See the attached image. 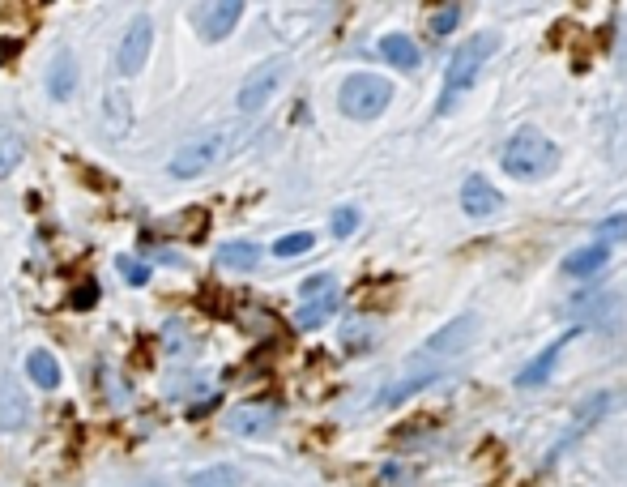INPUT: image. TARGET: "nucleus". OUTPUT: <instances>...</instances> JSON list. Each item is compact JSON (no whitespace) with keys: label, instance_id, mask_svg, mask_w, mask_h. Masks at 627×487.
I'll use <instances>...</instances> for the list:
<instances>
[{"label":"nucleus","instance_id":"15","mask_svg":"<svg viewBox=\"0 0 627 487\" xmlns=\"http://www.w3.org/2000/svg\"><path fill=\"white\" fill-rule=\"evenodd\" d=\"M376 52L389 60L393 69H414V65H418V43H414L410 35H384Z\"/></svg>","mask_w":627,"mask_h":487},{"label":"nucleus","instance_id":"6","mask_svg":"<svg viewBox=\"0 0 627 487\" xmlns=\"http://www.w3.org/2000/svg\"><path fill=\"white\" fill-rule=\"evenodd\" d=\"M222 146H227V137H222V133H205V137L184 141V146L171 154V176H175V180H197V176H205V171L222 159Z\"/></svg>","mask_w":627,"mask_h":487},{"label":"nucleus","instance_id":"14","mask_svg":"<svg viewBox=\"0 0 627 487\" xmlns=\"http://www.w3.org/2000/svg\"><path fill=\"white\" fill-rule=\"evenodd\" d=\"M26 419H30V406H26V398L18 394V385H13V381H0V428L13 432V428H22Z\"/></svg>","mask_w":627,"mask_h":487},{"label":"nucleus","instance_id":"7","mask_svg":"<svg viewBox=\"0 0 627 487\" xmlns=\"http://www.w3.org/2000/svg\"><path fill=\"white\" fill-rule=\"evenodd\" d=\"M150 47H154V22H150V13H137V18L128 22V35L120 39L116 69L124 77H137L141 69H146V60H150Z\"/></svg>","mask_w":627,"mask_h":487},{"label":"nucleus","instance_id":"17","mask_svg":"<svg viewBox=\"0 0 627 487\" xmlns=\"http://www.w3.org/2000/svg\"><path fill=\"white\" fill-rule=\"evenodd\" d=\"M26 376L35 381L39 389H60V364L47 351H35L26 359Z\"/></svg>","mask_w":627,"mask_h":487},{"label":"nucleus","instance_id":"8","mask_svg":"<svg viewBox=\"0 0 627 487\" xmlns=\"http://www.w3.org/2000/svg\"><path fill=\"white\" fill-rule=\"evenodd\" d=\"M239 18H244V5H239V0H218V5H197V9H192V22H197V30L209 43L227 39L231 30L239 26Z\"/></svg>","mask_w":627,"mask_h":487},{"label":"nucleus","instance_id":"13","mask_svg":"<svg viewBox=\"0 0 627 487\" xmlns=\"http://www.w3.org/2000/svg\"><path fill=\"white\" fill-rule=\"evenodd\" d=\"M606 261H610V244L576 248L572 257H564V274H572V278H589V274H598Z\"/></svg>","mask_w":627,"mask_h":487},{"label":"nucleus","instance_id":"20","mask_svg":"<svg viewBox=\"0 0 627 487\" xmlns=\"http://www.w3.org/2000/svg\"><path fill=\"white\" fill-rule=\"evenodd\" d=\"M22 154H26L22 137H18V133H9V129H0V180H5L9 171L22 163Z\"/></svg>","mask_w":627,"mask_h":487},{"label":"nucleus","instance_id":"18","mask_svg":"<svg viewBox=\"0 0 627 487\" xmlns=\"http://www.w3.org/2000/svg\"><path fill=\"white\" fill-rule=\"evenodd\" d=\"M337 312V291H329V295H320V300H308L299 308V329H316V325H325L329 317Z\"/></svg>","mask_w":627,"mask_h":487},{"label":"nucleus","instance_id":"22","mask_svg":"<svg viewBox=\"0 0 627 487\" xmlns=\"http://www.w3.org/2000/svg\"><path fill=\"white\" fill-rule=\"evenodd\" d=\"M116 270H120L128 282H133V287H146V282H150V265H146V261H137V257H120V261H116Z\"/></svg>","mask_w":627,"mask_h":487},{"label":"nucleus","instance_id":"27","mask_svg":"<svg viewBox=\"0 0 627 487\" xmlns=\"http://www.w3.org/2000/svg\"><path fill=\"white\" fill-rule=\"evenodd\" d=\"M602 235H627V218H610V223H602Z\"/></svg>","mask_w":627,"mask_h":487},{"label":"nucleus","instance_id":"21","mask_svg":"<svg viewBox=\"0 0 627 487\" xmlns=\"http://www.w3.org/2000/svg\"><path fill=\"white\" fill-rule=\"evenodd\" d=\"M312 231H291V235H282L278 244H273V257H282V261H291V257H303V253H312Z\"/></svg>","mask_w":627,"mask_h":487},{"label":"nucleus","instance_id":"4","mask_svg":"<svg viewBox=\"0 0 627 487\" xmlns=\"http://www.w3.org/2000/svg\"><path fill=\"white\" fill-rule=\"evenodd\" d=\"M389 103H393V82H384L376 73H350L342 90H337V107L350 120H376Z\"/></svg>","mask_w":627,"mask_h":487},{"label":"nucleus","instance_id":"1","mask_svg":"<svg viewBox=\"0 0 627 487\" xmlns=\"http://www.w3.org/2000/svg\"><path fill=\"white\" fill-rule=\"evenodd\" d=\"M478 338V317H457V321H448L444 329H436V334H431L423 347L414 351V359H410V372L401 376V381L389 389V394H384L380 402H401V398H410L414 389H423V385H431L436 381V376L453 364V359L470 347V342Z\"/></svg>","mask_w":627,"mask_h":487},{"label":"nucleus","instance_id":"3","mask_svg":"<svg viewBox=\"0 0 627 487\" xmlns=\"http://www.w3.org/2000/svg\"><path fill=\"white\" fill-rule=\"evenodd\" d=\"M559 159V150H555V141L538 133V129H517L508 137V146L500 154V163L512 180H542V176H551V167Z\"/></svg>","mask_w":627,"mask_h":487},{"label":"nucleus","instance_id":"12","mask_svg":"<svg viewBox=\"0 0 627 487\" xmlns=\"http://www.w3.org/2000/svg\"><path fill=\"white\" fill-rule=\"evenodd\" d=\"M73 90H77V56L69 47H60L52 56V65H47V94H52V99H69Z\"/></svg>","mask_w":627,"mask_h":487},{"label":"nucleus","instance_id":"23","mask_svg":"<svg viewBox=\"0 0 627 487\" xmlns=\"http://www.w3.org/2000/svg\"><path fill=\"white\" fill-rule=\"evenodd\" d=\"M355 231H359V210L355 206L333 210V235H337V240H346V235H355Z\"/></svg>","mask_w":627,"mask_h":487},{"label":"nucleus","instance_id":"19","mask_svg":"<svg viewBox=\"0 0 627 487\" xmlns=\"http://www.w3.org/2000/svg\"><path fill=\"white\" fill-rule=\"evenodd\" d=\"M192 487H244L235 466H205L192 475Z\"/></svg>","mask_w":627,"mask_h":487},{"label":"nucleus","instance_id":"16","mask_svg":"<svg viewBox=\"0 0 627 487\" xmlns=\"http://www.w3.org/2000/svg\"><path fill=\"white\" fill-rule=\"evenodd\" d=\"M218 261L227 265V270H239V274H252L256 265H261V248L248 244V240H231V244H222V253Z\"/></svg>","mask_w":627,"mask_h":487},{"label":"nucleus","instance_id":"2","mask_svg":"<svg viewBox=\"0 0 627 487\" xmlns=\"http://www.w3.org/2000/svg\"><path fill=\"white\" fill-rule=\"evenodd\" d=\"M495 47H500V35H487V30H482V35H474V39H465L461 47H453V60H448V73H444L440 99H436V116H448V112H453V103L474 86V77L482 73V65L491 60Z\"/></svg>","mask_w":627,"mask_h":487},{"label":"nucleus","instance_id":"28","mask_svg":"<svg viewBox=\"0 0 627 487\" xmlns=\"http://www.w3.org/2000/svg\"><path fill=\"white\" fill-rule=\"evenodd\" d=\"M141 487H167V483H154V479H150V483H141Z\"/></svg>","mask_w":627,"mask_h":487},{"label":"nucleus","instance_id":"11","mask_svg":"<svg viewBox=\"0 0 627 487\" xmlns=\"http://www.w3.org/2000/svg\"><path fill=\"white\" fill-rule=\"evenodd\" d=\"M273 419H278L273 406H235L227 415V428L235 436H265V432H273Z\"/></svg>","mask_w":627,"mask_h":487},{"label":"nucleus","instance_id":"24","mask_svg":"<svg viewBox=\"0 0 627 487\" xmlns=\"http://www.w3.org/2000/svg\"><path fill=\"white\" fill-rule=\"evenodd\" d=\"M329 291H337L333 274H312V278H308V282H303V287H299L303 304H308V300H320V295H329Z\"/></svg>","mask_w":627,"mask_h":487},{"label":"nucleus","instance_id":"10","mask_svg":"<svg viewBox=\"0 0 627 487\" xmlns=\"http://www.w3.org/2000/svg\"><path fill=\"white\" fill-rule=\"evenodd\" d=\"M576 338V329H568V334H559L555 342H551V347H546L538 359H529V364L517 372V385L521 389H534V385H542L546 381V376H551L555 372V364H559V355H564V347H568V342Z\"/></svg>","mask_w":627,"mask_h":487},{"label":"nucleus","instance_id":"9","mask_svg":"<svg viewBox=\"0 0 627 487\" xmlns=\"http://www.w3.org/2000/svg\"><path fill=\"white\" fill-rule=\"evenodd\" d=\"M500 206H504L500 188L487 184L482 176H465V184H461V210L465 214H470V218H491Z\"/></svg>","mask_w":627,"mask_h":487},{"label":"nucleus","instance_id":"5","mask_svg":"<svg viewBox=\"0 0 627 487\" xmlns=\"http://www.w3.org/2000/svg\"><path fill=\"white\" fill-rule=\"evenodd\" d=\"M286 73H291V65H286V56H273L265 60V65H256L248 77H244V86H239L235 94V107L244 116H256V112H265V103L278 94V86L286 82Z\"/></svg>","mask_w":627,"mask_h":487},{"label":"nucleus","instance_id":"26","mask_svg":"<svg viewBox=\"0 0 627 487\" xmlns=\"http://www.w3.org/2000/svg\"><path fill=\"white\" fill-rule=\"evenodd\" d=\"M94 300H99V287H90V291H77V295H73V304H77V308H90Z\"/></svg>","mask_w":627,"mask_h":487},{"label":"nucleus","instance_id":"25","mask_svg":"<svg viewBox=\"0 0 627 487\" xmlns=\"http://www.w3.org/2000/svg\"><path fill=\"white\" fill-rule=\"evenodd\" d=\"M457 22H461V5H444L436 18H431V30H436V35H448Z\"/></svg>","mask_w":627,"mask_h":487}]
</instances>
